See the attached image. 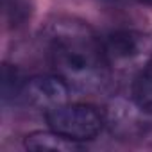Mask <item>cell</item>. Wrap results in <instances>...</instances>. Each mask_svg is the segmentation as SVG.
<instances>
[{
  "label": "cell",
  "instance_id": "7a4b0ae2",
  "mask_svg": "<svg viewBox=\"0 0 152 152\" xmlns=\"http://www.w3.org/2000/svg\"><path fill=\"white\" fill-rule=\"evenodd\" d=\"M45 120L48 127L70 140L88 141L100 134L106 118L104 113L91 104H61L45 111Z\"/></svg>",
  "mask_w": 152,
  "mask_h": 152
},
{
  "label": "cell",
  "instance_id": "3957f363",
  "mask_svg": "<svg viewBox=\"0 0 152 152\" xmlns=\"http://www.w3.org/2000/svg\"><path fill=\"white\" fill-rule=\"evenodd\" d=\"M68 97H70V84L57 73L34 75L31 79H25L20 90V99L25 104L43 111H48L52 107L68 102Z\"/></svg>",
  "mask_w": 152,
  "mask_h": 152
},
{
  "label": "cell",
  "instance_id": "8992f818",
  "mask_svg": "<svg viewBox=\"0 0 152 152\" xmlns=\"http://www.w3.org/2000/svg\"><path fill=\"white\" fill-rule=\"evenodd\" d=\"M132 100L138 107L152 111V57L132 81Z\"/></svg>",
  "mask_w": 152,
  "mask_h": 152
},
{
  "label": "cell",
  "instance_id": "6da1fadb",
  "mask_svg": "<svg viewBox=\"0 0 152 152\" xmlns=\"http://www.w3.org/2000/svg\"><path fill=\"white\" fill-rule=\"evenodd\" d=\"M50 61L57 75L73 86L93 88L106 77L107 57L102 39L84 22L59 18L47 27Z\"/></svg>",
  "mask_w": 152,
  "mask_h": 152
},
{
  "label": "cell",
  "instance_id": "5b68a950",
  "mask_svg": "<svg viewBox=\"0 0 152 152\" xmlns=\"http://www.w3.org/2000/svg\"><path fill=\"white\" fill-rule=\"evenodd\" d=\"M104 52L107 59H129L138 54L140 41L132 32L127 31H116L107 36L106 41H102Z\"/></svg>",
  "mask_w": 152,
  "mask_h": 152
},
{
  "label": "cell",
  "instance_id": "52a82bcc",
  "mask_svg": "<svg viewBox=\"0 0 152 152\" xmlns=\"http://www.w3.org/2000/svg\"><path fill=\"white\" fill-rule=\"evenodd\" d=\"M141 4H145V6H152V0H140Z\"/></svg>",
  "mask_w": 152,
  "mask_h": 152
},
{
  "label": "cell",
  "instance_id": "277c9868",
  "mask_svg": "<svg viewBox=\"0 0 152 152\" xmlns=\"http://www.w3.org/2000/svg\"><path fill=\"white\" fill-rule=\"evenodd\" d=\"M25 148L29 150H50V152H77L83 150V143L70 140L48 127V131H34L23 140Z\"/></svg>",
  "mask_w": 152,
  "mask_h": 152
}]
</instances>
